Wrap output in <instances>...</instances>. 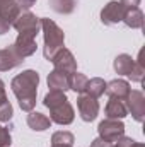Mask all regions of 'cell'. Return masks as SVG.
I'll list each match as a JSON object with an SVG mask.
<instances>
[{"label": "cell", "instance_id": "9a60e30c", "mask_svg": "<svg viewBox=\"0 0 145 147\" xmlns=\"http://www.w3.org/2000/svg\"><path fill=\"white\" fill-rule=\"evenodd\" d=\"M130 84L123 79H114L106 84V92L109 98H118V99H126V96L130 94Z\"/></svg>", "mask_w": 145, "mask_h": 147}, {"label": "cell", "instance_id": "cb8c5ba5", "mask_svg": "<svg viewBox=\"0 0 145 147\" xmlns=\"http://www.w3.org/2000/svg\"><path fill=\"white\" fill-rule=\"evenodd\" d=\"M10 130L7 127L0 125V147H9L10 146Z\"/></svg>", "mask_w": 145, "mask_h": 147}, {"label": "cell", "instance_id": "5b68a950", "mask_svg": "<svg viewBox=\"0 0 145 147\" xmlns=\"http://www.w3.org/2000/svg\"><path fill=\"white\" fill-rule=\"evenodd\" d=\"M97 134L103 140H106L109 144H114L116 140H119L125 135V125L121 120H111L106 118L99 123L97 127Z\"/></svg>", "mask_w": 145, "mask_h": 147}, {"label": "cell", "instance_id": "603a6c76", "mask_svg": "<svg viewBox=\"0 0 145 147\" xmlns=\"http://www.w3.org/2000/svg\"><path fill=\"white\" fill-rule=\"evenodd\" d=\"M12 115H14V110H12V105L7 101L0 106V123H7L12 120Z\"/></svg>", "mask_w": 145, "mask_h": 147}, {"label": "cell", "instance_id": "d4e9b609", "mask_svg": "<svg viewBox=\"0 0 145 147\" xmlns=\"http://www.w3.org/2000/svg\"><path fill=\"white\" fill-rule=\"evenodd\" d=\"M137 140H133L132 137H121L119 140H116L114 144H111V147H133V144H135Z\"/></svg>", "mask_w": 145, "mask_h": 147}, {"label": "cell", "instance_id": "1f68e13d", "mask_svg": "<svg viewBox=\"0 0 145 147\" xmlns=\"http://www.w3.org/2000/svg\"><path fill=\"white\" fill-rule=\"evenodd\" d=\"M51 147H72V146H51Z\"/></svg>", "mask_w": 145, "mask_h": 147}, {"label": "cell", "instance_id": "5bb4252c", "mask_svg": "<svg viewBox=\"0 0 145 147\" xmlns=\"http://www.w3.org/2000/svg\"><path fill=\"white\" fill-rule=\"evenodd\" d=\"M48 87H50V91H63L65 92L67 89H70V75L53 69V72H50V75H48Z\"/></svg>", "mask_w": 145, "mask_h": 147}, {"label": "cell", "instance_id": "2e32d148", "mask_svg": "<svg viewBox=\"0 0 145 147\" xmlns=\"http://www.w3.org/2000/svg\"><path fill=\"white\" fill-rule=\"evenodd\" d=\"M28 125H29V128L34 130V132H44V130L50 128L51 120H50L46 115H43V113L29 111V115H28Z\"/></svg>", "mask_w": 145, "mask_h": 147}, {"label": "cell", "instance_id": "9c48e42d", "mask_svg": "<svg viewBox=\"0 0 145 147\" xmlns=\"http://www.w3.org/2000/svg\"><path fill=\"white\" fill-rule=\"evenodd\" d=\"M125 12H126V7H123L118 0H111L101 10V22L106 26H114L123 21Z\"/></svg>", "mask_w": 145, "mask_h": 147}, {"label": "cell", "instance_id": "f1b7e54d", "mask_svg": "<svg viewBox=\"0 0 145 147\" xmlns=\"http://www.w3.org/2000/svg\"><path fill=\"white\" fill-rule=\"evenodd\" d=\"M91 147H111V144L106 142V140H103L101 137H97V139H94V140H92Z\"/></svg>", "mask_w": 145, "mask_h": 147}, {"label": "cell", "instance_id": "f546056e", "mask_svg": "<svg viewBox=\"0 0 145 147\" xmlns=\"http://www.w3.org/2000/svg\"><path fill=\"white\" fill-rule=\"evenodd\" d=\"M9 28H10V24H9L3 17H0V34H5V33L9 31Z\"/></svg>", "mask_w": 145, "mask_h": 147}, {"label": "cell", "instance_id": "d6986e66", "mask_svg": "<svg viewBox=\"0 0 145 147\" xmlns=\"http://www.w3.org/2000/svg\"><path fill=\"white\" fill-rule=\"evenodd\" d=\"M106 84L108 82H104V79L94 77V79L87 80V87H85V92L84 94H89V96H92V98L97 99V98H101L106 92Z\"/></svg>", "mask_w": 145, "mask_h": 147}, {"label": "cell", "instance_id": "484cf974", "mask_svg": "<svg viewBox=\"0 0 145 147\" xmlns=\"http://www.w3.org/2000/svg\"><path fill=\"white\" fill-rule=\"evenodd\" d=\"M15 3L19 5V9H24V10H28V9H31V7L36 3V0H15Z\"/></svg>", "mask_w": 145, "mask_h": 147}, {"label": "cell", "instance_id": "3957f363", "mask_svg": "<svg viewBox=\"0 0 145 147\" xmlns=\"http://www.w3.org/2000/svg\"><path fill=\"white\" fill-rule=\"evenodd\" d=\"M39 21H41V31H43V38H44L43 55L50 62L55 57V53L63 48L65 34L55 21H51V19H39Z\"/></svg>", "mask_w": 145, "mask_h": 147}, {"label": "cell", "instance_id": "8992f818", "mask_svg": "<svg viewBox=\"0 0 145 147\" xmlns=\"http://www.w3.org/2000/svg\"><path fill=\"white\" fill-rule=\"evenodd\" d=\"M12 26L17 29L19 34H28V36H33V38H36L38 33L41 31V21H39V17H36L31 12L19 14L17 19L12 22Z\"/></svg>", "mask_w": 145, "mask_h": 147}, {"label": "cell", "instance_id": "4dcf8cb0", "mask_svg": "<svg viewBox=\"0 0 145 147\" xmlns=\"http://www.w3.org/2000/svg\"><path fill=\"white\" fill-rule=\"evenodd\" d=\"M133 147H145L144 144H140V142H135V144H133Z\"/></svg>", "mask_w": 145, "mask_h": 147}, {"label": "cell", "instance_id": "52a82bcc", "mask_svg": "<svg viewBox=\"0 0 145 147\" xmlns=\"http://www.w3.org/2000/svg\"><path fill=\"white\" fill-rule=\"evenodd\" d=\"M50 62L53 63L55 70H60V72L67 74V75H72L73 72H77V60L72 55V51L67 50V48L58 50Z\"/></svg>", "mask_w": 145, "mask_h": 147}, {"label": "cell", "instance_id": "83f0119b", "mask_svg": "<svg viewBox=\"0 0 145 147\" xmlns=\"http://www.w3.org/2000/svg\"><path fill=\"white\" fill-rule=\"evenodd\" d=\"M9 99H7V94H5V84H3V80L0 79V106L3 105V103H7Z\"/></svg>", "mask_w": 145, "mask_h": 147}, {"label": "cell", "instance_id": "4316f807", "mask_svg": "<svg viewBox=\"0 0 145 147\" xmlns=\"http://www.w3.org/2000/svg\"><path fill=\"white\" fill-rule=\"evenodd\" d=\"M142 0H119V3L126 9H133V7H138Z\"/></svg>", "mask_w": 145, "mask_h": 147}, {"label": "cell", "instance_id": "7c38bea8", "mask_svg": "<svg viewBox=\"0 0 145 147\" xmlns=\"http://www.w3.org/2000/svg\"><path fill=\"white\" fill-rule=\"evenodd\" d=\"M14 50L22 57V58H28L31 57L34 51H36L38 45H36V38L33 36H28V34H19L17 39L14 41Z\"/></svg>", "mask_w": 145, "mask_h": 147}, {"label": "cell", "instance_id": "7a4b0ae2", "mask_svg": "<svg viewBox=\"0 0 145 147\" xmlns=\"http://www.w3.org/2000/svg\"><path fill=\"white\" fill-rule=\"evenodd\" d=\"M43 105L50 110V120L53 123L70 125L75 118V111H73L72 105L68 103L63 91H50L44 96Z\"/></svg>", "mask_w": 145, "mask_h": 147}, {"label": "cell", "instance_id": "7402d4cb", "mask_svg": "<svg viewBox=\"0 0 145 147\" xmlns=\"http://www.w3.org/2000/svg\"><path fill=\"white\" fill-rule=\"evenodd\" d=\"M73 142H75L73 134L67 132V130L55 132L51 137V146H73Z\"/></svg>", "mask_w": 145, "mask_h": 147}, {"label": "cell", "instance_id": "4fadbf2b", "mask_svg": "<svg viewBox=\"0 0 145 147\" xmlns=\"http://www.w3.org/2000/svg\"><path fill=\"white\" fill-rule=\"evenodd\" d=\"M104 115H106V118H111V120H123L128 115L125 99L109 98L108 105H106V110H104Z\"/></svg>", "mask_w": 145, "mask_h": 147}, {"label": "cell", "instance_id": "277c9868", "mask_svg": "<svg viewBox=\"0 0 145 147\" xmlns=\"http://www.w3.org/2000/svg\"><path fill=\"white\" fill-rule=\"evenodd\" d=\"M113 67L116 74L119 75H128L133 82H142L144 80V75H145V67L142 63H138L137 60H133L130 55L126 53H121L114 58L113 62Z\"/></svg>", "mask_w": 145, "mask_h": 147}, {"label": "cell", "instance_id": "8fae6325", "mask_svg": "<svg viewBox=\"0 0 145 147\" xmlns=\"http://www.w3.org/2000/svg\"><path fill=\"white\" fill-rule=\"evenodd\" d=\"M22 62H24V58L14 50L12 45L7 46V48H2V50H0V72L12 70V69L19 67Z\"/></svg>", "mask_w": 145, "mask_h": 147}, {"label": "cell", "instance_id": "ba28073f", "mask_svg": "<svg viewBox=\"0 0 145 147\" xmlns=\"http://www.w3.org/2000/svg\"><path fill=\"white\" fill-rule=\"evenodd\" d=\"M77 108H79V115L84 121H94L99 115L97 99L89 94H80L77 98Z\"/></svg>", "mask_w": 145, "mask_h": 147}, {"label": "cell", "instance_id": "e0dca14e", "mask_svg": "<svg viewBox=\"0 0 145 147\" xmlns=\"http://www.w3.org/2000/svg\"><path fill=\"white\" fill-rule=\"evenodd\" d=\"M19 14H21V9L15 3V0H0V17H3L10 26Z\"/></svg>", "mask_w": 145, "mask_h": 147}, {"label": "cell", "instance_id": "30bf717a", "mask_svg": "<svg viewBox=\"0 0 145 147\" xmlns=\"http://www.w3.org/2000/svg\"><path fill=\"white\" fill-rule=\"evenodd\" d=\"M125 105H126V110L128 113H132V116L137 120V121H144L145 116V98L142 94V91H130V94L126 96L125 99Z\"/></svg>", "mask_w": 145, "mask_h": 147}, {"label": "cell", "instance_id": "ac0fdd59", "mask_svg": "<svg viewBox=\"0 0 145 147\" xmlns=\"http://www.w3.org/2000/svg\"><path fill=\"white\" fill-rule=\"evenodd\" d=\"M123 22L132 29H140V28H144V12L138 7L126 9V12L123 16Z\"/></svg>", "mask_w": 145, "mask_h": 147}, {"label": "cell", "instance_id": "ffe728a7", "mask_svg": "<svg viewBox=\"0 0 145 147\" xmlns=\"http://www.w3.org/2000/svg\"><path fill=\"white\" fill-rule=\"evenodd\" d=\"M50 7L56 12V14H72L77 7V0H48Z\"/></svg>", "mask_w": 145, "mask_h": 147}, {"label": "cell", "instance_id": "6da1fadb", "mask_svg": "<svg viewBox=\"0 0 145 147\" xmlns=\"http://www.w3.org/2000/svg\"><path fill=\"white\" fill-rule=\"evenodd\" d=\"M38 84H39V75L36 70H24L22 74H19L12 79L10 87H12V92L15 94L22 111L29 113L36 106Z\"/></svg>", "mask_w": 145, "mask_h": 147}, {"label": "cell", "instance_id": "44dd1931", "mask_svg": "<svg viewBox=\"0 0 145 147\" xmlns=\"http://www.w3.org/2000/svg\"><path fill=\"white\" fill-rule=\"evenodd\" d=\"M87 80L89 79L84 74L73 72L70 75V89L75 91V92H79V94H84L85 92V87H87Z\"/></svg>", "mask_w": 145, "mask_h": 147}]
</instances>
